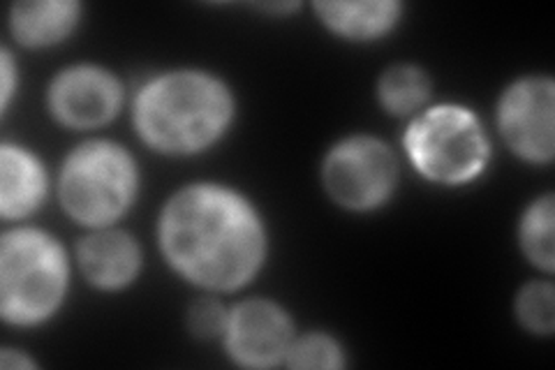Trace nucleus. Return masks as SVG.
<instances>
[{
	"label": "nucleus",
	"instance_id": "f257e3e1",
	"mask_svg": "<svg viewBox=\"0 0 555 370\" xmlns=\"http://www.w3.org/2000/svg\"><path fill=\"white\" fill-rule=\"evenodd\" d=\"M158 241L171 269L211 292H234L262 269L267 229L241 192L195 183L181 188L158 222Z\"/></svg>",
	"mask_w": 555,
	"mask_h": 370
},
{
	"label": "nucleus",
	"instance_id": "f03ea898",
	"mask_svg": "<svg viewBox=\"0 0 555 370\" xmlns=\"http://www.w3.org/2000/svg\"><path fill=\"white\" fill-rule=\"evenodd\" d=\"M230 86L202 69H171L139 88L132 104L137 135L153 151L193 155L228 132L234 118Z\"/></svg>",
	"mask_w": 555,
	"mask_h": 370
},
{
	"label": "nucleus",
	"instance_id": "7ed1b4c3",
	"mask_svg": "<svg viewBox=\"0 0 555 370\" xmlns=\"http://www.w3.org/2000/svg\"><path fill=\"white\" fill-rule=\"evenodd\" d=\"M69 264L59 239L16 227L0 241V315L14 327H38L67 294Z\"/></svg>",
	"mask_w": 555,
	"mask_h": 370
},
{
	"label": "nucleus",
	"instance_id": "20e7f679",
	"mask_svg": "<svg viewBox=\"0 0 555 370\" xmlns=\"http://www.w3.org/2000/svg\"><path fill=\"white\" fill-rule=\"evenodd\" d=\"M139 188L134 157L116 142L93 139L65 157L59 197L79 225L102 229L126 216Z\"/></svg>",
	"mask_w": 555,
	"mask_h": 370
},
{
	"label": "nucleus",
	"instance_id": "39448f33",
	"mask_svg": "<svg viewBox=\"0 0 555 370\" xmlns=\"http://www.w3.org/2000/svg\"><path fill=\"white\" fill-rule=\"evenodd\" d=\"M403 144L412 167L440 186L470 183L491 161L489 135L463 104H436L414 116Z\"/></svg>",
	"mask_w": 555,
	"mask_h": 370
},
{
	"label": "nucleus",
	"instance_id": "423d86ee",
	"mask_svg": "<svg viewBox=\"0 0 555 370\" xmlns=\"http://www.w3.org/2000/svg\"><path fill=\"white\" fill-rule=\"evenodd\" d=\"M398 183V161L377 137L352 135L326 153L322 186L347 210H373L385 204Z\"/></svg>",
	"mask_w": 555,
	"mask_h": 370
},
{
	"label": "nucleus",
	"instance_id": "0eeeda50",
	"mask_svg": "<svg viewBox=\"0 0 555 370\" xmlns=\"http://www.w3.org/2000/svg\"><path fill=\"white\" fill-rule=\"evenodd\" d=\"M555 86L551 77H524L514 81L498 104V126L505 144L526 163L553 161Z\"/></svg>",
	"mask_w": 555,
	"mask_h": 370
},
{
	"label": "nucleus",
	"instance_id": "6e6552de",
	"mask_svg": "<svg viewBox=\"0 0 555 370\" xmlns=\"http://www.w3.org/2000/svg\"><path fill=\"white\" fill-rule=\"evenodd\" d=\"M124 104V86L100 65H73L49 86V110L65 128H102Z\"/></svg>",
	"mask_w": 555,
	"mask_h": 370
},
{
	"label": "nucleus",
	"instance_id": "1a4fd4ad",
	"mask_svg": "<svg viewBox=\"0 0 555 370\" xmlns=\"http://www.w3.org/2000/svg\"><path fill=\"white\" fill-rule=\"evenodd\" d=\"M222 341L238 366L271 368L285 361L294 327L289 315L269 298H248L228 312Z\"/></svg>",
	"mask_w": 555,
	"mask_h": 370
},
{
	"label": "nucleus",
	"instance_id": "9d476101",
	"mask_svg": "<svg viewBox=\"0 0 555 370\" xmlns=\"http://www.w3.org/2000/svg\"><path fill=\"white\" fill-rule=\"evenodd\" d=\"M81 276L104 292L128 288L142 271V248L128 232L102 227L77 245Z\"/></svg>",
	"mask_w": 555,
	"mask_h": 370
},
{
	"label": "nucleus",
	"instance_id": "9b49d317",
	"mask_svg": "<svg viewBox=\"0 0 555 370\" xmlns=\"http://www.w3.org/2000/svg\"><path fill=\"white\" fill-rule=\"evenodd\" d=\"M47 197V171L28 149L0 146V214L5 220L28 218Z\"/></svg>",
	"mask_w": 555,
	"mask_h": 370
},
{
	"label": "nucleus",
	"instance_id": "f8f14e48",
	"mask_svg": "<svg viewBox=\"0 0 555 370\" xmlns=\"http://www.w3.org/2000/svg\"><path fill=\"white\" fill-rule=\"evenodd\" d=\"M320 22L340 38L354 42L377 40L401 22L403 5L396 0H366V3H315Z\"/></svg>",
	"mask_w": 555,
	"mask_h": 370
},
{
	"label": "nucleus",
	"instance_id": "ddd939ff",
	"mask_svg": "<svg viewBox=\"0 0 555 370\" xmlns=\"http://www.w3.org/2000/svg\"><path fill=\"white\" fill-rule=\"evenodd\" d=\"M81 8L69 0H38L16 3L10 14V26L20 44L44 49L63 42L79 22Z\"/></svg>",
	"mask_w": 555,
	"mask_h": 370
},
{
	"label": "nucleus",
	"instance_id": "4468645a",
	"mask_svg": "<svg viewBox=\"0 0 555 370\" xmlns=\"http://www.w3.org/2000/svg\"><path fill=\"white\" fill-rule=\"evenodd\" d=\"M430 95V79L422 67L398 63L385 69L377 84V98L389 114L408 116L424 107Z\"/></svg>",
	"mask_w": 555,
	"mask_h": 370
},
{
	"label": "nucleus",
	"instance_id": "2eb2a0df",
	"mask_svg": "<svg viewBox=\"0 0 555 370\" xmlns=\"http://www.w3.org/2000/svg\"><path fill=\"white\" fill-rule=\"evenodd\" d=\"M553 195L540 197L532 202L518 225V243L524 255L534 264L537 269L546 273L555 267V248H553Z\"/></svg>",
	"mask_w": 555,
	"mask_h": 370
},
{
	"label": "nucleus",
	"instance_id": "dca6fc26",
	"mask_svg": "<svg viewBox=\"0 0 555 370\" xmlns=\"http://www.w3.org/2000/svg\"><path fill=\"white\" fill-rule=\"evenodd\" d=\"M289 368H326L336 370L345 366V352L340 343L326 333H306L294 336L287 357L283 361Z\"/></svg>",
	"mask_w": 555,
	"mask_h": 370
},
{
	"label": "nucleus",
	"instance_id": "f3484780",
	"mask_svg": "<svg viewBox=\"0 0 555 370\" xmlns=\"http://www.w3.org/2000/svg\"><path fill=\"white\" fill-rule=\"evenodd\" d=\"M516 317L532 333L551 336L555 329V292L551 283H530L516 296Z\"/></svg>",
	"mask_w": 555,
	"mask_h": 370
},
{
	"label": "nucleus",
	"instance_id": "a211bd4d",
	"mask_svg": "<svg viewBox=\"0 0 555 370\" xmlns=\"http://www.w3.org/2000/svg\"><path fill=\"white\" fill-rule=\"evenodd\" d=\"M228 308H224L218 298L206 296L197 298V302L188 310V329L195 339L214 341L224 333V324H228Z\"/></svg>",
	"mask_w": 555,
	"mask_h": 370
},
{
	"label": "nucleus",
	"instance_id": "6ab92c4d",
	"mask_svg": "<svg viewBox=\"0 0 555 370\" xmlns=\"http://www.w3.org/2000/svg\"><path fill=\"white\" fill-rule=\"evenodd\" d=\"M0 77H3V107H8L10 98L14 93V77H16L14 61H12V54L8 49L3 51V69H0Z\"/></svg>",
	"mask_w": 555,
	"mask_h": 370
},
{
	"label": "nucleus",
	"instance_id": "aec40b11",
	"mask_svg": "<svg viewBox=\"0 0 555 370\" xmlns=\"http://www.w3.org/2000/svg\"><path fill=\"white\" fill-rule=\"evenodd\" d=\"M0 366L3 368H35V361H30L22 352L3 349L0 352Z\"/></svg>",
	"mask_w": 555,
	"mask_h": 370
}]
</instances>
